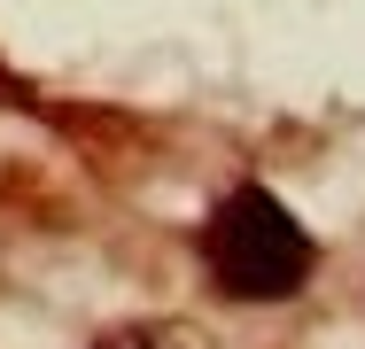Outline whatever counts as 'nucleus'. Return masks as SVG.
Returning a JSON list of instances; mask_svg holds the SVG:
<instances>
[{"mask_svg": "<svg viewBox=\"0 0 365 349\" xmlns=\"http://www.w3.org/2000/svg\"><path fill=\"white\" fill-rule=\"evenodd\" d=\"M202 256H210V279L233 303H288L311 279V233L288 217L280 194L241 187L218 202L210 233H202Z\"/></svg>", "mask_w": 365, "mask_h": 349, "instance_id": "nucleus-1", "label": "nucleus"}, {"mask_svg": "<svg viewBox=\"0 0 365 349\" xmlns=\"http://www.w3.org/2000/svg\"><path fill=\"white\" fill-rule=\"evenodd\" d=\"M93 349H210L187 318H140V326H117V334H101Z\"/></svg>", "mask_w": 365, "mask_h": 349, "instance_id": "nucleus-2", "label": "nucleus"}]
</instances>
